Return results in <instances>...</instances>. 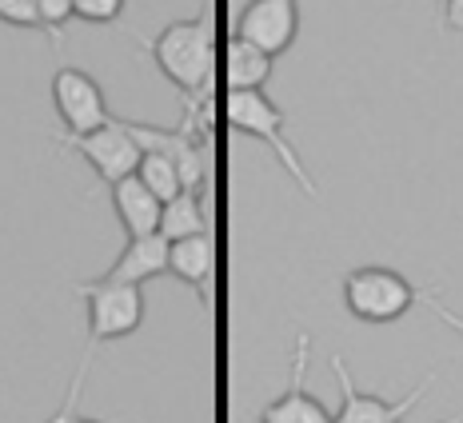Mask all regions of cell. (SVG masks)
<instances>
[{"label":"cell","instance_id":"obj_14","mask_svg":"<svg viewBox=\"0 0 463 423\" xmlns=\"http://www.w3.org/2000/svg\"><path fill=\"white\" fill-rule=\"evenodd\" d=\"M272 76V56L264 48L248 44V41H232V52H228V80H232V92H256L268 84Z\"/></svg>","mask_w":463,"mask_h":423},{"label":"cell","instance_id":"obj_10","mask_svg":"<svg viewBox=\"0 0 463 423\" xmlns=\"http://www.w3.org/2000/svg\"><path fill=\"white\" fill-rule=\"evenodd\" d=\"M304 371H307V335L296 340V368H292V388L276 396L264 408V423H332L327 408L312 391H304Z\"/></svg>","mask_w":463,"mask_h":423},{"label":"cell","instance_id":"obj_8","mask_svg":"<svg viewBox=\"0 0 463 423\" xmlns=\"http://www.w3.org/2000/svg\"><path fill=\"white\" fill-rule=\"evenodd\" d=\"M236 36L276 61L300 36V0H248L236 21Z\"/></svg>","mask_w":463,"mask_h":423},{"label":"cell","instance_id":"obj_23","mask_svg":"<svg viewBox=\"0 0 463 423\" xmlns=\"http://www.w3.org/2000/svg\"><path fill=\"white\" fill-rule=\"evenodd\" d=\"M69 423H104V419H89V416H72Z\"/></svg>","mask_w":463,"mask_h":423},{"label":"cell","instance_id":"obj_4","mask_svg":"<svg viewBox=\"0 0 463 423\" xmlns=\"http://www.w3.org/2000/svg\"><path fill=\"white\" fill-rule=\"evenodd\" d=\"M72 292L84 296L92 343H109V340H120V335H132L144 324V292L137 284L80 280V284H72Z\"/></svg>","mask_w":463,"mask_h":423},{"label":"cell","instance_id":"obj_18","mask_svg":"<svg viewBox=\"0 0 463 423\" xmlns=\"http://www.w3.org/2000/svg\"><path fill=\"white\" fill-rule=\"evenodd\" d=\"M36 8H41V21H44V33L52 36L56 44L64 41V24L72 21V0H36Z\"/></svg>","mask_w":463,"mask_h":423},{"label":"cell","instance_id":"obj_3","mask_svg":"<svg viewBox=\"0 0 463 423\" xmlns=\"http://www.w3.org/2000/svg\"><path fill=\"white\" fill-rule=\"evenodd\" d=\"M228 120H232V128H240V132H248V136L264 140L268 148L276 152L279 164L288 168V176H292L296 184L307 192V196H316L312 172L304 168L300 152H296L292 140L284 136V112H279L276 104L268 100L264 89H256V92H232V96H228Z\"/></svg>","mask_w":463,"mask_h":423},{"label":"cell","instance_id":"obj_1","mask_svg":"<svg viewBox=\"0 0 463 423\" xmlns=\"http://www.w3.org/2000/svg\"><path fill=\"white\" fill-rule=\"evenodd\" d=\"M152 61L164 72V80L176 84L188 104L200 100V92L212 89L216 76V28L208 21H172L160 28V36L148 44Z\"/></svg>","mask_w":463,"mask_h":423},{"label":"cell","instance_id":"obj_25","mask_svg":"<svg viewBox=\"0 0 463 423\" xmlns=\"http://www.w3.org/2000/svg\"><path fill=\"white\" fill-rule=\"evenodd\" d=\"M256 423H264V419H256Z\"/></svg>","mask_w":463,"mask_h":423},{"label":"cell","instance_id":"obj_16","mask_svg":"<svg viewBox=\"0 0 463 423\" xmlns=\"http://www.w3.org/2000/svg\"><path fill=\"white\" fill-rule=\"evenodd\" d=\"M137 176H140V184L160 200V204H168L172 196H180V192H184V180H180L176 164H172L168 156H156V152H144Z\"/></svg>","mask_w":463,"mask_h":423},{"label":"cell","instance_id":"obj_2","mask_svg":"<svg viewBox=\"0 0 463 423\" xmlns=\"http://www.w3.org/2000/svg\"><path fill=\"white\" fill-rule=\"evenodd\" d=\"M344 304L364 324H392L420 304V287L395 268H355L344 280Z\"/></svg>","mask_w":463,"mask_h":423},{"label":"cell","instance_id":"obj_5","mask_svg":"<svg viewBox=\"0 0 463 423\" xmlns=\"http://www.w3.org/2000/svg\"><path fill=\"white\" fill-rule=\"evenodd\" d=\"M56 144H64V148H72L76 156L89 160V168L96 172V176L104 180V184H116V180L132 176V172L140 168V144L128 136V128H124V120H109L104 128L89 132V136H56Z\"/></svg>","mask_w":463,"mask_h":423},{"label":"cell","instance_id":"obj_15","mask_svg":"<svg viewBox=\"0 0 463 423\" xmlns=\"http://www.w3.org/2000/svg\"><path fill=\"white\" fill-rule=\"evenodd\" d=\"M156 232L168 240V244H176V240H188V236H200L208 232L204 228V208H200V196L196 188H184L180 196H172L168 204L160 212V228Z\"/></svg>","mask_w":463,"mask_h":423},{"label":"cell","instance_id":"obj_9","mask_svg":"<svg viewBox=\"0 0 463 423\" xmlns=\"http://www.w3.org/2000/svg\"><path fill=\"white\" fill-rule=\"evenodd\" d=\"M124 128H128V136L140 144V152L168 156L172 164H176L180 180H184V188H196L200 180L208 176L204 160H200V144H196V136H192V117L184 120V128H176V132L152 128V124H132V120H124Z\"/></svg>","mask_w":463,"mask_h":423},{"label":"cell","instance_id":"obj_22","mask_svg":"<svg viewBox=\"0 0 463 423\" xmlns=\"http://www.w3.org/2000/svg\"><path fill=\"white\" fill-rule=\"evenodd\" d=\"M443 28L463 33V0H443Z\"/></svg>","mask_w":463,"mask_h":423},{"label":"cell","instance_id":"obj_19","mask_svg":"<svg viewBox=\"0 0 463 423\" xmlns=\"http://www.w3.org/2000/svg\"><path fill=\"white\" fill-rule=\"evenodd\" d=\"M0 21L16 24V28H41L44 33V21H41L36 0H0Z\"/></svg>","mask_w":463,"mask_h":423},{"label":"cell","instance_id":"obj_20","mask_svg":"<svg viewBox=\"0 0 463 423\" xmlns=\"http://www.w3.org/2000/svg\"><path fill=\"white\" fill-rule=\"evenodd\" d=\"M84 371H89V360H84L80 368H76V376H72V388H69V400L61 403V411H56V416H48L44 423H69V419L76 416V400H80V391H84Z\"/></svg>","mask_w":463,"mask_h":423},{"label":"cell","instance_id":"obj_24","mask_svg":"<svg viewBox=\"0 0 463 423\" xmlns=\"http://www.w3.org/2000/svg\"><path fill=\"white\" fill-rule=\"evenodd\" d=\"M439 423H463V411H459V416H451V419H439Z\"/></svg>","mask_w":463,"mask_h":423},{"label":"cell","instance_id":"obj_13","mask_svg":"<svg viewBox=\"0 0 463 423\" xmlns=\"http://www.w3.org/2000/svg\"><path fill=\"white\" fill-rule=\"evenodd\" d=\"M168 272L180 276L184 284H192L196 292L204 287V296H208L212 276H216V240H212V232H200V236L168 244Z\"/></svg>","mask_w":463,"mask_h":423},{"label":"cell","instance_id":"obj_12","mask_svg":"<svg viewBox=\"0 0 463 423\" xmlns=\"http://www.w3.org/2000/svg\"><path fill=\"white\" fill-rule=\"evenodd\" d=\"M112 208H116V216H120V224H124V232H128V240L132 236H152L160 228L164 204L140 184L137 172L112 184Z\"/></svg>","mask_w":463,"mask_h":423},{"label":"cell","instance_id":"obj_6","mask_svg":"<svg viewBox=\"0 0 463 423\" xmlns=\"http://www.w3.org/2000/svg\"><path fill=\"white\" fill-rule=\"evenodd\" d=\"M52 104L56 117L64 120V136H89L112 120L100 84L80 69H61L52 76Z\"/></svg>","mask_w":463,"mask_h":423},{"label":"cell","instance_id":"obj_7","mask_svg":"<svg viewBox=\"0 0 463 423\" xmlns=\"http://www.w3.org/2000/svg\"><path fill=\"white\" fill-rule=\"evenodd\" d=\"M332 371H335V380H340V411L332 416V423H403V416H408L416 403L428 396V388H431V380L436 376H428L423 383H416V388L408 391L403 400H383V396H368V391H360L352 383V371H347V363H344V355H332Z\"/></svg>","mask_w":463,"mask_h":423},{"label":"cell","instance_id":"obj_21","mask_svg":"<svg viewBox=\"0 0 463 423\" xmlns=\"http://www.w3.org/2000/svg\"><path fill=\"white\" fill-rule=\"evenodd\" d=\"M420 300H423V304H428V307H431V312H436V315H439V320H443V324H448V328H456V332H463V315H456V312H451V307H443L436 292H420Z\"/></svg>","mask_w":463,"mask_h":423},{"label":"cell","instance_id":"obj_17","mask_svg":"<svg viewBox=\"0 0 463 423\" xmlns=\"http://www.w3.org/2000/svg\"><path fill=\"white\" fill-rule=\"evenodd\" d=\"M76 21L89 24H116V16L124 13V0H72Z\"/></svg>","mask_w":463,"mask_h":423},{"label":"cell","instance_id":"obj_11","mask_svg":"<svg viewBox=\"0 0 463 423\" xmlns=\"http://www.w3.org/2000/svg\"><path fill=\"white\" fill-rule=\"evenodd\" d=\"M160 272H168V240L160 232L152 236H132L128 248L120 252V259L100 276V280L112 284H144V280H156Z\"/></svg>","mask_w":463,"mask_h":423}]
</instances>
